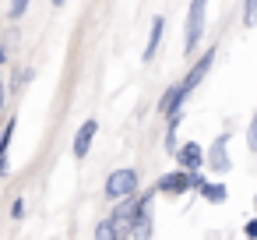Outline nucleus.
<instances>
[{"mask_svg": "<svg viewBox=\"0 0 257 240\" xmlns=\"http://www.w3.org/2000/svg\"><path fill=\"white\" fill-rule=\"evenodd\" d=\"M211 64H215V46H208V50H204V57H197V60H194V67H190V71H187V74H183V78H180V82L162 96V106H159V110H162L166 117H169V113H176V110H183L187 96L204 82V74L211 71Z\"/></svg>", "mask_w": 257, "mask_h": 240, "instance_id": "f257e3e1", "label": "nucleus"}, {"mask_svg": "<svg viewBox=\"0 0 257 240\" xmlns=\"http://www.w3.org/2000/svg\"><path fill=\"white\" fill-rule=\"evenodd\" d=\"M204 18H208V0H190L187 11V36H183V53H194L201 36H204Z\"/></svg>", "mask_w": 257, "mask_h": 240, "instance_id": "f03ea898", "label": "nucleus"}, {"mask_svg": "<svg viewBox=\"0 0 257 240\" xmlns=\"http://www.w3.org/2000/svg\"><path fill=\"white\" fill-rule=\"evenodd\" d=\"M138 187H141L138 170H113V173L106 177V198H109V201H120V198L138 194Z\"/></svg>", "mask_w": 257, "mask_h": 240, "instance_id": "7ed1b4c3", "label": "nucleus"}, {"mask_svg": "<svg viewBox=\"0 0 257 240\" xmlns=\"http://www.w3.org/2000/svg\"><path fill=\"white\" fill-rule=\"evenodd\" d=\"M134 212H138V194H131V198H120V201H116V208H113L109 222H113V229H116V236H120V240L127 236V229H131V219H134Z\"/></svg>", "mask_w": 257, "mask_h": 240, "instance_id": "20e7f679", "label": "nucleus"}, {"mask_svg": "<svg viewBox=\"0 0 257 240\" xmlns=\"http://www.w3.org/2000/svg\"><path fill=\"white\" fill-rule=\"evenodd\" d=\"M225 134H218L215 141H211V148L204 152V163H208V170H215V173H229L232 170V159H229V148H225Z\"/></svg>", "mask_w": 257, "mask_h": 240, "instance_id": "39448f33", "label": "nucleus"}, {"mask_svg": "<svg viewBox=\"0 0 257 240\" xmlns=\"http://www.w3.org/2000/svg\"><path fill=\"white\" fill-rule=\"evenodd\" d=\"M95 134H99V120H95V117H88V120L78 127V134H74V145H71L74 159H85V155H88V148H92Z\"/></svg>", "mask_w": 257, "mask_h": 240, "instance_id": "423d86ee", "label": "nucleus"}, {"mask_svg": "<svg viewBox=\"0 0 257 240\" xmlns=\"http://www.w3.org/2000/svg\"><path fill=\"white\" fill-rule=\"evenodd\" d=\"M155 191H162V194H173V198H180V194H187V191H190V180H187V170H173V173H166V177H159V184H155Z\"/></svg>", "mask_w": 257, "mask_h": 240, "instance_id": "0eeeda50", "label": "nucleus"}, {"mask_svg": "<svg viewBox=\"0 0 257 240\" xmlns=\"http://www.w3.org/2000/svg\"><path fill=\"white\" fill-rule=\"evenodd\" d=\"M173 155H176L180 170H201V166H204V148H201L197 141H187V145H180Z\"/></svg>", "mask_w": 257, "mask_h": 240, "instance_id": "6e6552de", "label": "nucleus"}, {"mask_svg": "<svg viewBox=\"0 0 257 240\" xmlns=\"http://www.w3.org/2000/svg\"><path fill=\"white\" fill-rule=\"evenodd\" d=\"M162 32H166V18H152V32H148V46H145V60H155L159 46H162Z\"/></svg>", "mask_w": 257, "mask_h": 240, "instance_id": "1a4fd4ad", "label": "nucleus"}, {"mask_svg": "<svg viewBox=\"0 0 257 240\" xmlns=\"http://www.w3.org/2000/svg\"><path fill=\"white\" fill-rule=\"evenodd\" d=\"M201 194H204V198H208L211 205H222L229 191H225V184H211V180H204V187H201Z\"/></svg>", "mask_w": 257, "mask_h": 240, "instance_id": "9d476101", "label": "nucleus"}, {"mask_svg": "<svg viewBox=\"0 0 257 240\" xmlns=\"http://www.w3.org/2000/svg\"><path fill=\"white\" fill-rule=\"evenodd\" d=\"M243 25L257 29V0H246V4H243Z\"/></svg>", "mask_w": 257, "mask_h": 240, "instance_id": "9b49d317", "label": "nucleus"}, {"mask_svg": "<svg viewBox=\"0 0 257 240\" xmlns=\"http://www.w3.org/2000/svg\"><path fill=\"white\" fill-rule=\"evenodd\" d=\"M95 240H120L116 236V229H113V222L109 219H102L99 226H95Z\"/></svg>", "mask_w": 257, "mask_h": 240, "instance_id": "f8f14e48", "label": "nucleus"}, {"mask_svg": "<svg viewBox=\"0 0 257 240\" xmlns=\"http://www.w3.org/2000/svg\"><path fill=\"white\" fill-rule=\"evenodd\" d=\"M246 148L257 152V113H253V120H250V127H246Z\"/></svg>", "mask_w": 257, "mask_h": 240, "instance_id": "ddd939ff", "label": "nucleus"}, {"mask_svg": "<svg viewBox=\"0 0 257 240\" xmlns=\"http://www.w3.org/2000/svg\"><path fill=\"white\" fill-rule=\"evenodd\" d=\"M25 11H29V0H11V8H8V15H11V18H22Z\"/></svg>", "mask_w": 257, "mask_h": 240, "instance_id": "4468645a", "label": "nucleus"}, {"mask_svg": "<svg viewBox=\"0 0 257 240\" xmlns=\"http://www.w3.org/2000/svg\"><path fill=\"white\" fill-rule=\"evenodd\" d=\"M11 173V159H8V152H0V177H8Z\"/></svg>", "mask_w": 257, "mask_h": 240, "instance_id": "2eb2a0df", "label": "nucleus"}, {"mask_svg": "<svg viewBox=\"0 0 257 240\" xmlns=\"http://www.w3.org/2000/svg\"><path fill=\"white\" fill-rule=\"evenodd\" d=\"M246 240H257V219L246 222Z\"/></svg>", "mask_w": 257, "mask_h": 240, "instance_id": "dca6fc26", "label": "nucleus"}, {"mask_svg": "<svg viewBox=\"0 0 257 240\" xmlns=\"http://www.w3.org/2000/svg\"><path fill=\"white\" fill-rule=\"evenodd\" d=\"M4 99H8V85H4V78H0V110H4Z\"/></svg>", "mask_w": 257, "mask_h": 240, "instance_id": "f3484780", "label": "nucleus"}, {"mask_svg": "<svg viewBox=\"0 0 257 240\" xmlns=\"http://www.w3.org/2000/svg\"><path fill=\"white\" fill-rule=\"evenodd\" d=\"M4 60H8V53H4V46H0V64H4Z\"/></svg>", "mask_w": 257, "mask_h": 240, "instance_id": "a211bd4d", "label": "nucleus"}, {"mask_svg": "<svg viewBox=\"0 0 257 240\" xmlns=\"http://www.w3.org/2000/svg\"><path fill=\"white\" fill-rule=\"evenodd\" d=\"M53 4H57V8H64V4H67V0H53Z\"/></svg>", "mask_w": 257, "mask_h": 240, "instance_id": "6ab92c4d", "label": "nucleus"}, {"mask_svg": "<svg viewBox=\"0 0 257 240\" xmlns=\"http://www.w3.org/2000/svg\"><path fill=\"white\" fill-rule=\"evenodd\" d=\"M253 201H257V198H253Z\"/></svg>", "mask_w": 257, "mask_h": 240, "instance_id": "aec40b11", "label": "nucleus"}]
</instances>
